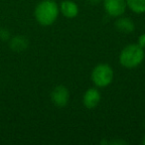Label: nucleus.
Returning <instances> with one entry per match:
<instances>
[{
	"mask_svg": "<svg viewBox=\"0 0 145 145\" xmlns=\"http://www.w3.org/2000/svg\"><path fill=\"white\" fill-rule=\"evenodd\" d=\"M60 12L58 4L54 0H43L35 8V18L42 26H51L57 20Z\"/></svg>",
	"mask_w": 145,
	"mask_h": 145,
	"instance_id": "1",
	"label": "nucleus"
},
{
	"mask_svg": "<svg viewBox=\"0 0 145 145\" xmlns=\"http://www.w3.org/2000/svg\"><path fill=\"white\" fill-rule=\"evenodd\" d=\"M144 56V49L138 44H130L122 49L119 55V63L126 69H134L143 62Z\"/></svg>",
	"mask_w": 145,
	"mask_h": 145,
	"instance_id": "2",
	"label": "nucleus"
},
{
	"mask_svg": "<svg viewBox=\"0 0 145 145\" xmlns=\"http://www.w3.org/2000/svg\"><path fill=\"white\" fill-rule=\"evenodd\" d=\"M91 77L97 88H105L112 83L114 72L109 65L99 64L93 68Z\"/></svg>",
	"mask_w": 145,
	"mask_h": 145,
	"instance_id": "3",
	"label": "nucleus"
},
{
	"mask_svg": "<svg viewBox=\"0 0 145 145\" xmlns=\"http://www.w3.org/2000/svg\"><path fill=\"white\" fill-rule=\"evenodd\" d=\"M105 11L110 17L118 18L124 14L126 10V0H103Z\"/></svg>",
	"mask_w": 145,
	"mask_h": 145,
	"instance_id": "4",
	"label": "nucleus"
},
{
	"mask_svg": "<svg viewBox=\"0 0 145 145\" xmlns=\"http://www.w3.org/2000/svg\"><path fill=\"white\" fill-rule=\"evenodd\" d=\"M69 99H70V93L65 86H57L51 93V101L57 107L67 106Z\"/></svg>",
	"mask_w": 145,
	"mask_h": 145,
	"instance_id": "5",
	"label": "nucleus"
},
{
	"mask_svg": "<svg viewBox=\"0 0 145 145\" xmlns=\"http://www.w3.org/2000/svg\"><path fill=\"white\" fill-rule=\"evenodd\" d=\"M101 101V93L95 88H91L87 89L83 97V103L87 108L93 109L99 105Z\"/></svg>",
	"mask_w": 145,
	"mask_h": 145,
	"instance_id": "6",
	"label": "nucleus"
},
{
	"mask_svg": "<svg viewBox=\"0 0 145 145\" xmlns=\"http://www.w3.org/2000/svg\"><path fill=\"white\" fill-rule=\"evenodd\" d=\"M60 11L66 18H75L79 14V6L72 0H64L60 5Z\"/></svg>",
	"mask_w": 145,
	"mask_h": 145,
	"instance_id": "7",
	"label": "nucleus"
},
{
	"mask_svg": "<svg viewBox=\"0 0 145 145\" xmlns=\"http://www.w3.org/2000/svg\"><path fill=\"white\" fill-rule=\"evenodd\" d=\"M115 28L122 33H131L134 31L135 25L132 20H130L127 17H118L116 21H115Z\"/></svg>",
	"mask_w": 145,
	"mask_h": 145,
	"instance_id": "8",
	"label": "nucleus"
},
{
	"mask_svg": "<svg viewBox=\"0 0 145 145\" xmlns=\"http://www.w3.org/2000/svg\"><path fill=\"white\" fill-rule=\"evenodd\" d=\"M10 47L13 51L21 52L28 47V40L23 36H16L10 42Z\"/></svg>",
	"mask_w": 145,
	"mask_h": 145,
	"instance_id": "9",
	"label": "nucleus"
},
{
	"mask_svg": "<svg viewBox=\"0 0 145 145\" xmlns=\"http://www.w3.org/2000/svg\"><path fill=\"white\" fill-rule=\"evenodd\" d=\"M127 7L136 14L145 13V0H126Z\"/></svg>",
	"mask_w": 145,
	"mask_h": 145,
	"instance_id": "10",
	"label": "nucleus"
},
{
	"mask_svg": "<svg viewBox=\"0 0 145 145\" xmlns=\"http://www.w3.org/2000/svg\"><path fill=\"white\" fill-rule=\"evenodd\" d=\"M137 44H138L141 48L145 49V33H143V34H141L140 36H139L138 43H137Z\"/></svg>",
	"mask_w": 145,
	"mask_h": 145,
	"instance_id": "11",
	"label": "nucleus"
},
{
	"mask_svg": "<svg viewBox=\"0 0 145 145\" xmlns=\"http://www.w3.org/2000/svg\"><path fill=\"white\" fill-rule=\"evenodd\" d=\"M0 38L2 40H7L9 38V32L7 30H4V29H1L0 30Z\"/></svg>",
	"mask_w": 145,
	"mask_h": 145,
	"instance_id": "12",
	"label": "nucleus"
},
{
	"mask_svg": "<svg viewBox=\"0 0 145 145\" xmlns=\"http://www.w3.org/2000/svg\"><path fill=\"white\" fill-rule=\"evenodd\" d=\"M117 143L118 144H125L126 142H124L123 140H116V141H111L110 144H117Z\"/></svg>",
	"mask_w": 145,
	"mask_h": 145,
	"instance_id": "13",
	"label": "nucleus"
},
{
	"mask_svg": "<svg viewBox=\"0 0 145 145\" xmlns=\"http://www.w3.org/2000/svg\"><path fill=\"white\" fill-rule=\"evenodd\" d=\"M91 4H97V3H99L101 1V0H88Z\"/></svg>",
	"mask_w": 145,
	"mask_h": 145,
	"instance_id": "14",
	"label": "nucleus"
},
{
	"mask_svg": "<svg viewBox=\"0 0 145 145\" xmlns=\"http://www.w3.org/2000/svg\"><path fill=\"white\" fill-rule=\"evenodd\" d=\"M142 143H143V144L145 145V136L143 137V139H142Z\"/></svg>",
	"mask_w": 145,
	"mask_h": 145,
	"instance_id": "15",
	"label": "nucleus"
}]
</instances>
